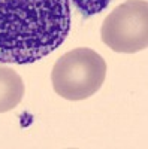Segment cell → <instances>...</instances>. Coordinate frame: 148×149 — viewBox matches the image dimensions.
<instances>
[{"mask_svg":"<svg viewBox=\"0 0 148 149\" xmlns=\"http://www.w3.org/2000/svg\"><path fill=\"white\" fill-rule=\"evenodd\" d=\"M70 31V0H0V64H32Z\"/></svg>","mask_w":148,"mask_h":149,"instance_id":"cell-1","label":"cell"},{"mask_svg":"<svg viewBox=\"0 0 148 149\" xmlns=\"http://www.w3.org/2000/svg\"><path fill=\"white\" fill-rule=\"evenodd\" d=\"M106 78V63L90 48H75L61 55L53 67L54 91L66 100L78 102L100 90Z\"/></svg>","mask_w":148,"mask_h":149,"instance_id":"cell-2","label":"cell"},{"mask_svg":"<svg viewBox=\"0 0 148 149\" xmlns=\"http://www.w3.org/2000/svg\"><path fill=\"white\" fill-rule=\"evenodd\" d=\"M103 43L115 52L133 54L148 46V3L145 0H127L117 6L103 19Z\"/></svg>","mask_w":148,"mask_h":149,"instance_id":"cell-3","label":"cell"},{"mask_svg":"<svg viewBox=\"0 0 148 149\" xmlns=\"http://www.w3.org/2000/svg\"><path fill=\"white\" fill-rule=\"evenodd\" d=\"M24 91L22 78L12 67L0 64V113L15 109L22 100Z\"/></svg>","mask_w":148,"mask_h":149,"instance_id":"cell-4","label":"cell"},{"mask_svg":"<svg viewBox=\"0 0 148 149\" xmlns=\"http://www.w3.org/2000/svg\"><path fill=\"white\" fill-rule=\"evenodd\" d=\"M84 17H93L108 8L111 0H70Z\"/></svg>","mask_w":148,"mask_h":149,"instance_id":"cell-5","label":"cell"}]
</instances>
